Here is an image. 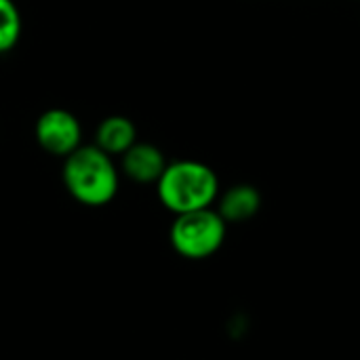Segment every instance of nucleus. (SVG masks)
<instances>
[{"mask_svg":"<svg viewBox=\"0 0 360 360\" xmlns=\"http://www.w3.org/2000/svg\"><path fill=\"white\" fill-rule=\"evenodd\" d=\"M61 179L68 194L84 207L110 205L120 188V173L114 158L93 146H80L63 158Z\"/></svg>","mask_w":360,"mask_h":360,"instance_id":"obj_1","label":"nucleus"},{"mask_svg":"<svg viewBox=\"0 0 360 360\" xmlns=\"http://www.w3.org/2000/svg\"><path fill=\"white\" fill-rule=\"evenodd\" d=\"M156 194L173 215L209 209L219 196V177L200 160H175L156 181Z\"/></svg>","mask_w":360,"mask_h":360,"instance_id":"obj_2","label":"nucleus"},{"mask_svg":"<svg viewBox=\"0 0 360 360\" xmlns=\"http://www.w3.org/2000/svg\"><path fill=\"white\" fill-rule=\"evenodd\" d=\"M226 234H228V224L217 213V209L209 207V209L175 215L169 230V240L179 257L200 262L213 257L224 247Z\"/></svg>","mask_w":360,"mask_h":360,"instance_id":"obj_3","label":"nucleus"},{"mask_svg":"<svg viewBox=\"0 0 360 360\" xmlns=\"http://www.w3.org/2000/svg\"><path fill=\"white\" fill-rule=\"evenodd\" d=\"M34 137L46 154L65 158L82 146V127L70 110L51 108L36 118Z\"/></svg>","mask_w":360,"mask_h":360,"instance_id":"obj_4","label":"nucleus"},{"mask_svg":"<svg viewBox=\"0 0 360 360\" xmlns=\"http://www.w3.org/2000/svg\"><path fill=\"white\" fill-rule=\"evenodd\" d=\"M122 173L137 184H156L162 175V171L167 169V158L162 154L160 148H156L154 143H146V141H137L133 143L122 156Z\"/></svg>","mask_w":360,"mask_h":360,"instance_id":"obj_5","label":"nucleus"},{"mask_svg":"<svg viewBox=\"0 0 360 360\" xmlns=\"http://www.w3.org/2000/svg\"><path fill=\"white\" fill-rule=\"evenodd\" d=\"M262 209V192L251 184H236L217 196V213L226 224H243L253 219Z\"/></svg>","mask_w":360,"mask_h":360,"instance_id":"obj_6","label":"nucleus"},{"mask_svg":"<svg viewBox=\"0 0 360 360\" xmlns=\"http://www.w3.org/2000/svg\"><path fill=\"white\" fill-rule=\"evenodd\" d=\"M133 143H137V127L131 118L112 114L97 124L95 146L105 154H110L112 158L122 156Z\"/></svg>","mask_w":360,"mask_h":360,"instance_id":"obj_7","label":"nucleus"},{"mask_svg":"<svg viewBox=\"0 0 360 360\" xmlns=\"http://www.w3.org/2000/svg\"><path fill=\"white\" fill-rule=\"evenodd\" d=\"M21 13L15 0H0V55L13 51L21 38Z\"/></svg>","mask_w":360,"mask_h":360,"instance_id":"obj_8","label":"nucleus"}]
</instances>
